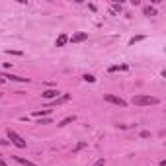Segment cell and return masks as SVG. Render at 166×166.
<instances>
[{"label": "cell", "mask_w": 166, "mask_h": 166, "mask_svg": "<svg viewBox=\"0 0 166 166\" xmlns=\"http://www.w3.org/2000/svg\"><path fill=\"white\" fill-rule=\"evenodd\" d=\"M160 100L155 96H133V104L135 106H156Z\"/></svg>", "instance_id": "cell-1"}, {"label": "cell", "mask_w": 166, "mask_h": 166, "mask_svg": "<svg viewBox=\"0 0 166 166\" xmlns=\"http://www.w3.org/2000/svg\"><path fill=\"white\" fill-rule=\"evenodd\" d=\"M8 141H10L14 147H18V148H26V141H24V137H20L16 131H12V129H8Z\"/></svg>", "instance_id": "cell-2"}, {"label": "cell", "mask_w": 166, "mask_h": 166, "mask_svg": "<svg viewBox=\"0 0 166 166\" xmlns=\"http://www.w3.org/2000/svg\"><path fill=\"white\" fill-rule=\"evenodd\" d=\"M104 100H106V102H110V104H113V106H119V107H125V106H127L125 100L113 96V94H104Z\"/></svg>", "instance_id": "cell-3"}, {"label": "cell", "mask_w": 166, "mask_h": 166, "mask_svg": "<svg viewBox=\"0 0 166 166\" xmlns=\"http://www.w3.org/2000/svg\"><path fill=\"white\" fill-rule=\"evenodd\" d=\"M86 39H88V33L86 31H78V33H74V35L70 37L72 43H82V41H86Z\"/></svg>", "instance_id": "cell-4"}, {"label": "cell", "mask_w": 166, "mask_h": 166, "mask_svg": "<svg viewBox=\"0 0 166 166\" xmlns=\"http://www.w3.org/2000/svg\"><path fill=\"white\" fill-rule=\"evenodd\" d=\"M70 100V94H63V96H59V98H55L49 106H63V104H66Z\"/></svg>", "instance_id": "cell-5"}, {"label": "cell", "mask_w": 166, "mask_h": 166, "mask_svg": "<svg viewBox=\"0 0 166 166\" xmlns=\"http://www.w3.org/2000/svg\"><path fill=\"white\" fill-rule=\"evenodd\" d=\"M41 96L45 100H55V98H59V90H45Z\"/></svg>", "instance_id": "cell-6"}, {"label": "cell", "mask_w": 166, "mask_h": 166, "mask_svg": "<svg viewBox=\"0 0 166 166\" xmlns=\"http://www.w3.org/2000/svg\"><path fill=\"white\" fill-rule=\"evenodd\" d=\"M66 41H69V35H66V33H61L59 37H57V41H55V45L57 47H63V45L66 43Z\"/></svg>", "instance_id": "cell-7"}, {"label": "cell", "mask_w": 166, "mask_h": 166, "mask_svg": "<svg viewBox=\"0 0 166 166\" xmlns=\"http://www.w3.org/2000/svg\"><path fill=\"white\" fill-rule=\"evenodd\" d=\"M2 78H10V80H16V82H30V78H24V76H16V74H4Z\"/></svg>", "instance_id": "cell-8"}, {"label": "cell", "mask_w": 166, "mask_h": 166, "mask_svg": "<svg viewBox=\"0 0 166 166\" xmlns=\"http://www.w3.org/2000/svg\"><path fill=\"white\" fill-rule=\"evenodd\" d=\"M14 160H16V162H20V164H24V166H35L33 162H30V160H26V158H22V156H14Z\"/></svg>", "instance_id": "cell-9"}, {"label": "cell", "mask_w": 166, "mask_h": 166, "mask_svg": "<svg viewBox=\"0 0 166 166\" xmlns=\"http://www.w3.org/2000/svg\"><path fill=\"white\" fill-rule=\"evenodd\" d=\"M117 70H127V65H113V66H110V72H117Z\"/></svg>", "instance_id": "cell-10"}, {"label": "cell", "mask_w": 166, "mask_h": 166, "mask_svg": "<svg viewBox=\"0 0 166 166\" xmlns=\"http://www.w3.org/2000/svg\"><path fill=\"white\" fill-rule=\"evenodd\" d=\"M51 113V110H37L33 111V117H41V115H49Z\"/></svg>", "instance_id": "cell-11"}, {"label": "cell", "mask_w": 166, "mask_h": 166, "mask_svg": "<svg viewBox=\"0 0 166 166\" xmlns=\"http://www.w3.org/2000/svg\"><path fill=\"white\" fill-rule=\"evenodd\" d=\"M74 119H76V117H74V115H69V117H65V119H63V121H61V123H59V125H61V127H65V125H69V123H72V121H74Z\"/></svg>", "instance_id": "cell-12"}, {"label": "cell", "mask_w": 166, "mask_h": 166, "mask_svg": "<svg viewBox=\"0 0 166 166\" xmlns=\"http://www.w3.org/2000/svg\"><path fill=\"white\" fill-rule=\"evenodd\" d=\"M145 16H156V10L152 6H147L145 8Z\"/></svg>", "instance_id": "cell-13"}, {"label": "cell", "mask_w": 166, "mask_h": 166, "mask_svg": "<svg viewBox=\"0 0 166 166\" xmlns=\"http://www.w3.org/2000/svg\"><path fill=\"white\" fill-rule=\"evenodd\" d=\"M82 78H84L86 82H90V84H92V82H96V78H94L92 74H84V76H82Z\"/></svg>", "instance_id": "cell-14"}, {"label": "cell", "mask_w": 166, "mask_h": 166, "mask_svg": "<svg viewBox=\"0 0 166 166\" xmlns=\"http://www.w3.org/2000/svg\"><path fill=\"white\" fill-rule=\"evenodd\" d=\"M143 39H145V37H143V35H137V37H133V39L129 41V45H135V43H137V41H143Z\"/></svg>", "instance_id": "cell-15"}, {"label": "cell", "mask_w": 166, "mask_h": 166, "mask_svg": "<svg viewBox=\"0 0 166 166\" xmlns=\"http://www.w3.org/2000/svg\"><path fill=\"white\" fill-rule=\"evenodd\" d=\"M51 123V117H45V119H39V125H49Z\"/></svg>", "instance_id": "cell-16"}, {"label": "cell", "mask_w": 166, "mask_h": 166, "mask_svg": "<svg viewBox=\"0 0 166 166\" xmlns=\"http://www.w3.org/2000/svg\"><path fill=\"white\" fill-rule=\"evenodd\" d=\"M104 164H106V160H104V158H98L96 162H94V166H104Z\"/></svg>", "instance_id": "cell-17"}, {"label": "cell", "mask_w": 166, "mask_h": 166, "mask_svg": "<svg viewBox=\"0 0 166 166\" xmlns=\"http://www.w3.org/2000/svg\"><path fill=\"white\" fill-rule=\"evenodd\" d=\"M84 147H86V143H78L76 147H74V152H76V151H80V148H84Z\"/></svg>", "instance_id": "cell-18"}, {"label": "cell", "mask_w": 166, "mask_h": 166, "mask_svg": "<svg viewBox=\"0 0 166 166\" xmlns=\"http://www.w3.org/2000/svg\"><path fill=\"white\" fill-rule=\"evenodd\" d=\"M141 137H143V139H148V137H151V133H148V131H141Z\"/></svg>", "instance_id": "cell-19"}, {"label": "cell", "mask_w": 166, "mask_h": 166, "mask_svg": "<svg viewBox=\"0 0 166 166\" xmlns=\"http://www.w3.org/2000/svg\"><path fill=\"white\" fill-rule=\"evenodd\" d=\"M0 166H8V164H6V162L2 160V156H0Z\"/></svg>", "instance_id": "cell-20"}, {"label": "cell", "mask_w": 166, "mask_h": 166, "mask_svg": "<svg viewBox=\"0 0 166 166\" xmlns=\"http://www.w3.org/2000/svg\"><path fill=\"white\" fill-rule=\"evenodd\" d=\"M4 82H6V78H2V76H0V84H4Z\"/></svg>", "instance_id": "cell-21"}, {"label": "cell", "mask_w": 166, "mask_h": 166, "mask_svg": "<svg viewBox=\"0 0 166 166\" xmlns=\"http://www.w3.org/2000/svg\"><path fill=\"white\" fill-rule=\"evenodd\" d=\"M8 143V141H2V139H0V145H6Z\"/></svg>", "instance_id": "cell-22"}, {"label": "cell", "mask_w": 166, "mask_h": 166, "mask_svg": "<svg viewBox=\"0 0 166 166\" xmlns=\"http://www.w3.org/2000/svg\"><path fill=\"white\" fill-rule=\"evenodd\" d=\"M0 156H2V155H0Z\"/></svg>", "instance_id": "cell-23"}]
</instances>
